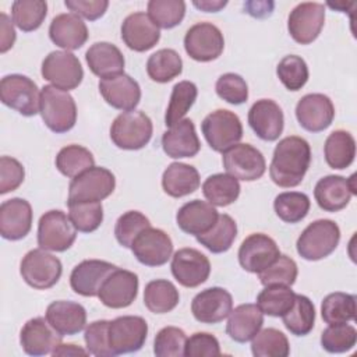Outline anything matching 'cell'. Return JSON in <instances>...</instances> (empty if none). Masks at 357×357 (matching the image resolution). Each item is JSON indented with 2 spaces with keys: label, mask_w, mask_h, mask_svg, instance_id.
<instances>
[{
  "label": "cell",
  "mask_w": 357,
  "mask_h": 357,
  "mask_svg": "<svg viewBox=\"0 0 357 357\" xmlns=\"http://www.w3.org/2000/svg\"><path fill=\"white\" fill-rule=\"evenodd\" d=\"M311 163L310 144L297 135L284 137L278 142L269 166L272 181L282 188L298 185Z\"/></svg>",
  "instance_id": "cell-1"
},
{
  "label": "cell",
  "mask_w": 357,
  "mask_h": 357,
  "mask_svg": "<svg viewBox=\"0 0 357 357\" xmlns=\"http://www.w3.org/2000/svg\"><path fill=\"white\" fill-rule=\"evenodd\" d=\"M39 113L46 127L56 134L70 131L77 121L74 98L67 91H61L53 85H45L42 88Z\"/></svg>",
  "instance_id": "cell-2"
},
{
  "label": "cell",
  "mask_w": 357,
  "mask_h": 357,
  "mask_svg": "<svg viewBox=\"0 0 357 357\" xmlns=\"http://www.w3.org/2000/svg\"><path fill=\"white\" fill-rule=\"evenodd\" d=\"M340 241V229L331 219H318L310 223L298 236L296 250L307 261H319L329 257Z\"/></svg>",
  "instance_id": "cell-3"
},
{
  "label": "cell",
  "mask_w": 357,
  "mask_h": 357,
  "mask_svg": "<svg viewBox=\"0 0 357 357\" xmlns=\"http://www.w3.org/2000/svg\"><path fill=\"white\" fill-rule=\"evenodd\" d=\"M152 132V120L141 110L123 112L110 126L112 142L126 151L142 149L151 141Z\"/></svg>",
  "instance_id": "cell-4"
},
{
  "label": "cell",
  "mask_w": 357,
  "mask_h": 357,
  "mask_svg": "<svg viewBox=\"0 0 357 357\" xmlns=\"http://www.w3.org/2000/svg\"><path fill=\"white\" fill-rule=\"evenodd\" d=\"M116 188L114 174L100 166H93L74 177L68 185V204L100 202Z\"/></svg>",
  "instance_id": "cell-5"
},
{
  "label": "cell",
  "mask_w": 357,
  "mask_h": 357,
  "mask_svg": "<svg viewBox=\"0 0 357 357\" xmlns=\"http://www.w3.org/2000/svg\"><path fill=\"white\" fill-rule=\"evenodd\" d=\"M0 99L10 109L25 117L39 113L40 93L38 85L26 75L8 74L0 81Z\"/></svg>",
  "instance_id": "cell-6"
},
{
  "label": "cell",
  "mask_w": 357,
  "mask_h": 357,
  "mask_svg": "<svg viewBox=\"0 0 357 357\" xmlns=\"http://www.w3.org/2000/svg\"><path fill=\"white\" fill-rule=\"evenodd\" d=\"M202 134L215 152H225L243 138V124L238 116L226 109L209 113L201 123Z\"/></svg>",
  "instance_id": "cell-7"
},
{
  "label": "cell",
  "mask_w": 357,
  "mask_h": 357,
  "mask_svg": "<svg viewBox=\"0 0 357 357\" xmlns=\"http://www.w3.org/2000/svg\"><path fill=\"white\" fill-rule=\"evenodd\" d=\"M20 273L26 284L38 290L53 287L63 273L61 261L46 250L35 248L28 251L21 264Z\"/></svg>",
  "instance_id": "cell-8"
},
{
  "label": "cell",
  "mask_w": 357,
  "mask_h": 357,
  "mask_svg": "<svg viewBox=\"0 0 357 357\" xmlns=\"http://www.w3.org/2000/svg\"><path fill=\"white\" fill-rule=\"evenodd\" d=\"M77 229L60 209L45 212L38 223V245L46 251H67L75 241Z\"/></svg>",
  "instance_id": "cell-9"
},
{
  "label": "cell",
  "mask_w": 357,
  "mask_h": 357,
  "mask_svg": "<svg viewBox=\"0 0 357 357\" xmlns=\"http://www.w3.org/2000/svg\"><path fill=\"white\" fill-rule=\"evenodd\" d=\"M148 336V324L138 315H123L109 321L107 337L113 356L135 353L142 349Z\"/></svg>",
  "instance_id": "cell-10"
},
{
  "label": "cell",
  "mask_w": 357,
  "mask_h": 357,
  "mask_svg": "<svg viewBox=\"0 0 357 357\" xmlns=\"http://www.w3.org/2000/svg\"><path fill=\"white\" fill-rule=\"evenodd\" d=\"M40 74L53 86L67 92L75 89L84 78L78 57L67 50L50 52L42 61Z\"/></svg>",
  "instance_id": "cell-11"
},
{
  "label": "cell",
  "mask_w": 357,
  "mask_h": 357,
  "mask_svg": "<svg viewBox=\"0 0 357 357\" xmlns=\"http://www.w3.org/2000/svg\"><path fill=\"white\" fill-rule=\"evenodd\" d=\"M184 49L195 61L208 63L216 60L225 49L223 33L212 22L194 24L185 32Z\"/></svg>",
  "instance_id": "cell-12"
},
{
  "label": "cell",
  "mask_w": 357,
  "mask_h": 357,
  "mask_svg": "<svg viewBox=\"0 0 357 357\" xmlns=\"http://www.w3.org/2000/svg\"><path fill=\"white\" fill-rule=\"evenodd\" d=\"M225 170L243 181H255L266 170V162L259 149L250 144H236L222 156Z\"/></svg>",
  "instance_id": "cell-13"
},
{
  "label": "cell",
  "mask_w": 357,
  "mask_h": 357,
  "mask_svg": "<svg viewBox=\"0 0 357 357\" xmlns=\"http://www.w3.org/2000/svg\"><path fill=\"white\" fill-rule=\"evenodd\" d=\"M325 24V6L322 3L305 1L297 4L289 14L287 29L290 36L300 45L312 43Z\"/></svg>",
  "instance_id": "cell-14"
},
{
  "label": "cell",
  "mask_w": 357,
  "mask_h": 357,
  "mask_svg": "<svg viewBox=\"0 0 357 357\" xmlns=\"http://www.w3.org/2000/svg\"><path fill=\"white\" fill-rule=\"evenodd\" d=\"M131 251L142 265L162 266L172 257L173 241L165 230L149 226L135 237Z\"/></svg>",
  "instance_id": "cell-15"
},
{
  "label": "cell",
  "mask_w": 357,
  "mask_h": 357,
  "mask_svg": "<svg viewBox=\"0 0 357 357\" xmlns=\"http://www.w3.org/2000/svg\"><path fill=\"white\" fill-rule=\"evenodd\" d=\"M172 275L184 287H197L205 283L211 273V262L195 248H180L172 257Z\"/></svg>",
  "instance_id": "cell-16"
},
{
  "label": "cell",
  "mask_w": 357,
  "mask_h": 357,
  "mask_svg": "<svg viewBox=\"0 0 357 357\" xmlns=\"http://www.w3.org/2000/svg\"><path fill=\"white\" fill-rule=\"evenodd\" d=\"M280 255L276 241L264 233L245 237L238 248V262L250 273H259Z\"/></svg>",
  "instance_id": "cell-17"
},
{
  "label": "cell",
  "mask_w": 357,
  "mask_h": 357,
  "mask_svg": "<svg viewBox=\"0 0 357 357\" xmlns=\"http://www.w3.org/2000/svg\"><path fill=\"white\" fill-rule=\"evenodd\" d=\"M356 174L349 178L329 174L318 180L314 188V197L318 206L326 212H337L346 208L353 195H356Z\"/></svg>",
  "instance_id": "cell-18"
},
{
  "label": "cell",
  "mask_w": 357,
  "mask_h": 357,
  "mask_svg": "<svg viewBox=\"0 0 357 357\" xmlns=\"http://www.w3.org/2000/svg\"><path fill=\"white\" fill-rule=\"evenodd\" d=\"M138 284V276L134 272L116 268L103 282L98 297L109 308H126L137 298Z\"/></svg>",
  "instance_id": "cell-19"
},
{
  "label": "cell",
  "mask_w": 357,
  "mask_h": 357,
  "mask_svg": "<svg viewBox=\"0 0 357 357\" xmlns=\"http://www.w3.org/2000/svg\"><path fill=\"white\" fill-rule=\"evenodd\" d=\"M233 310V297L223 287H208L191 301V312L201 324H219Z\"/></svg>",
  "instance_id": "cell-20"
},
{
  "label": "cell",
  "mask_w": 357,
  "mask_h": 357,
  "mask_svg": "<svg viewBox=\"0 0 357 357\" xmlns=\"http://www.w3.org/2000/svg\"><path fill=\"white\" fill-rule=\"evenodd\" d=\"M296 117L304 130L310 132H321L332 124L335 106L324 93H308L297 102Z\"/></svg>",
  "instance_id": "cell-21"
},
{
  "label": "cell",
  "mask_w": 357,
  "mask_h": 357,
  "mask_svg": "<svg viewBox=\"0 0 357 357\" xmlns=\"http://www.w3.org/2000/svg\"><path fill=\"white\" fill-rule=\"evenodd\" d=\"M61 335L47 322L46 317L26 321L20 332V343L28 356H46L61 343Z\"/></svg>",
  "instance_id": "cell-22"
},
{
  "label": "cell",
  "mask_w": 357,
  "mask_h": 357,
  "mask_svg": "<svg viewBox=\"0 0 357 357\" xmlns=\"http://www.w3.org/2000/svg\"><path fill=\"white\" fill-rule=\"evenodd\" d=\"M98 86L105 102L117 110L131 112L141 100L138 82L124 73L102 78Z\"/></svg>",
  "instance_id": "cell-23"
},
{
  "label": "cell",
  "mask_w": 357,
  "mask_h": 357,
  "mask_svg": "<svg viewBox=\"0 0 357 357\" xmlns=\"http://www.w3.org/2000/svg\"><path fill=\"white\" fill-rule=\"evenodd\" d=\"M248 124L262 141H276L284 127L280 106L272 99H259L248 110Z\"/></svg>",
  "instance_id": "cell-24"
},
{
  "label": "cell",
  "mask_w": 357,
  "mask_h": 357,
  "mask_svg": "<svg viewBox=\"0 0 357 357\" xmlns=\"http://www.w3.org/2000/svg\"><path fill=\"white\" fill-rule=\"evenodd\" d=\"M117 266L102 259H85L74 266L70 275V286L74 293L84 297H95L106 278Z\"/></svg>",
  "instance_id": "cell-25"
},
{
  "label": "cell",
  "mask_w": 357,
  "mask_h": 357,
  "mask_svg": "<svg viewBox=\"0 0 357 357\" xmlns=\"http://www.w3.org/2000/svg\"><path fill=\"white\" fill-rule=\"evenodd\" d=\"M32 206L24 198H11L0 205V234L6 240L24 238L32 227Z\"/></svg>",
  "instance_id": "cell-26"
},
{
  "label": "cell",
  "mask_w": 357,
  "mask_h": 357,
  "mask_svg": "<svg viewBox=\"0 0 357 357\" xmlns=\"http://www.w3.org/2000/svg\"><path fill=\"white\" fill-rule=\"evenodd\" d=\"M121 39L134 52H146L160 39V29L148 14L138 11L127 15L121 24Z\"/></svg>",
  "instance_id": "cell-27"
},
{
  "label": "cell",
  "mask_w": 357,
  "mask_h": 357,
  "mask_svg": "<svg viewBox=\"0 0 357 357\" xmlns=\"http://www.w3.org/2000/svg\"><path fill=\"white\" fill-rule=\"evenodd\" d=\"M163 152L173 159L192 158L201 149L195 126L190 119H183L162 135Z\"/></svg>",
  "instance_id": "cell-28"
},
{
  "label": "cell",
  "mask_w": 357,
  "mask_h": 357,
  "mask_svg": "<svg viewBox=\"0 0 357 357\" xmlns=\"http://www.w3.org/2000/svg\"><path fill=\"white\" fill-rule=\"evenodd\" d=\"M49 36L56 46L68 52L82 47L88 40L89 33L81 17L74 13H63L52 20Z\"/></svg>",
  "instance_id": "cell-29"
},
{
  "label": "cell",
  "mask_w": 357,
  "mask_h": 357,
  "mask_svg": "<svg viewBox=\"0 0 357 357\" xmlns=\"http://www.w3.org/2000/svg\"><path fill=\"white\" fill-rule=\"evenodd\" d=\"M218 218L216 208L201 199L185 202L176 213V222L180 230L195 237L209 231L218 222Z\"/></svg>",
  "instance_id": "cell-30"
},
{
  "label": "cell",
  "mask_w": 357,
  "mask_h": 357,
  "mask_svg": "<svg viewBox=\"0 0 357 357\" xmlns=\"http://www.w3.org/2000/svg\"><path fill=\"white\" fill-rule=\"evenodd\" d=\"M47 322L61 335L73 336L79 333L86 324V311L79 303L57 300L47 305L45 314Z\"/></svg>",
  "instance_id": "cell-31"
},
{
  "label": "cell",
  "mask_w": 357,
  "mask_h": 357,
  "mask_svg": "<svg viewBox=\"0 0 357 357\" xmlns=\"http://www.w3.org/2000/svg\"><path fill=\"white\" fill-rule=\"evenodd\" d=\"M264 325V312L257 304H240L229 314L226 333L237 343L250 342Z\"/></svg>",
  "instance_id": "cell-32"
},
{
  "label": "cell",
  "mask_w": 357,
  "mask_h": 357,
  "mask_svg": "<svg viewBox=\"0 0 357 357\" xmlns=\"http://www.w3.org/2000/svg\"><path fill=\"white\" fill-rule=\"evenodd\" d=\"M89 70L102 78L113 77L124 71V56L120 49L110 42H96L85 53Z\"/></svg>",
  "instance_id": "cell-33"
},
{
  "label": "cell",
  "mask_w": 357,
  "mask_h": 357,
  "mask_svg": "<svg viewBox=\"0 0 357 357\" xmlns=\"http://www.w3.org/2000/svg\"><path fill=\"white\" fill-rule=\"evenodd\" d=\"M199 184L201 178L198 170L187 163L173 162L162 174V188L173 198H181L192 194L198 190Z\"/></svg>",
  "instance_id": "cell-34"
},
{
  "label": "cell",
  "mask_w": 357,
  "mask_h": 357,
  "mask_svg": "<svg viewBox=\"0 0 357 357\" xmlns=\"http://www.w3.org/2000/svg\"><path fill=\"white\" fill-rule=\"evenodd\" d=\"M325 160L332 169H346L354 162L356 141L354 137L346 130L332 131L324 145Z\"/></svg>",
  "instance_id": "cell-35"
},
{
  "label": "cell",
  "mask_w": 357,
  "mask_h": 357,
  "mask_svg": "<svg viewBox=\"0 0 357 357\" xmlns=\"http://www.w3.org/2000/svg\"><path fill=\"white\" fill-rule=\"evenodd\" d=\"M240 183L229 173H216L209 176L202 184V194L213 206H227L237 201L240 195Z\"/></svg>",
  "instance_id": "cell-36"
},
{
  "label": "cell",
  "mask_w": 357,
  "mask_h": 357,
  "mask_svg": "<svg viewBox=\"0 0 357 357\" xmlns=\"http://www.w3.org/2000/svg\"><path fill=\"white\" fill-rule=\"evenodd\" d=\"M178 301V290L170 280H151L144 289V304L153 314L170 312L176 308Z\"/></svg>",
  "instance_id": "cell-37"
},
{
  "label": "cell",
  "mask_w": 357,
  "mask_h": 357,
  "mask_svg": "<svg viewBox=\"0 0 357 357\" xmlns=\"http://www.w3.org/2000/svg\"><path fill=\"white\" fill-rule=\"evenodd\" d=\"M236 237H237L236 220L230 215L222 213L219 215L218 222L209 231L197 236V241L211 252L222 254L230 250Z\"/></svg>",
  "instance_id": "cell-38"
},
{
  "label": "cell",
  "mask_w": 357,
  "mask_h": 357,
  "mask_svg": "<svg viewBox=\"0 0 357 357\" xmlns=\"http://www.w3.org/2000/svg\"><path fill=\"white\" fill-rule=\"evenodd\" d=\"M183 71V60L173 49H160L149 56L146 61L148 77L159 84H166Z\"/></svg>",
  "instance_id": "cell-39"
},
{
  "label": "cell",
  "mask_w": 357,
  "mask_h": 357,
  "mask_svg": "<svg viewBox=\"0 0 357 357\" xmlns=\"http://www.w3.org/2000/svg\"><path fill=\"white\" fill-rule=\"evenodd\" d=\"M57 170L70 178H74L84 173L85 170L95 166V158L89 149L85 146L71 144L61 148L56 156Z\"/></svg>",
  "instance_id": "cell-40"
},
{
  "label": "cell",
  "mask_w": 357,
  "mask_h": 357,
  "mask_svg": "<svg viewBox=\"0 0 357 357\" xmlns=\"http://www.w3.org/2000/svg\"><path fill=\"white\" fill-rule=\"evenodd\" d=\"M286 329L296 336L308 335L315 324V307L312 301L303 294H296L293 307L282 317Z\"/></svg>",
  "instance_id": "cell-41"
},
{
  "label": "cell",
  "mask_w": 357,
  "mask_h": 357,
  "mask_svg": "<svg viewBox=\"0 0 357 357\" xmlns=\"http://www.w3.org/2000/svg\"><path fill=\"white\" fill-rule=\"evenodd\" d=\"M321 317L325 324H344L356 318V296L335 291L328 294L321 304Z\"/></svg>",
  "instance_id": "cell-42"
},
{
  "label": "cell",
  "mask_w": 357,
  "mask_h": 357,
  "mask_svg": "<svg viewBox=\"0 0 357 357\" xmlns=\"http://www.w3.org/2000/svg\"><path fill=\"white\" fill-rule=\"evenodd\" d=\"M197 95H198V89L194 82L191 81L177 82L172 89L170 100L165 114V124L167 127H173L180 120H183L185 113L194 105Z\"/></svg>",
  "instance_id": "cell-43"
},
{
  "label": "cell",
  "mask_w": 357,
  "mask_h": 357,
  "mask_svg": "<svg viewBox=\"0 0 357 357\" xmlns=\"http://www.w3.org/2000/svg\"><path fill=\"white\" fill-rule=\"evenodd\" d=\"M310 198L304 192L287 191L276 195L273 201L275 213L284 223H298L310 212Z\"/></svg>",
  "instance_id": "cell-44"
},
{
  "label": "cell",
  "mask_w": 357,
  "mask_h": 357,
  "mask_svg": "<svg viewBox=\"0 0 357 357\" xmlns=\"http://www.w3.org/2000/svg\"><path fill=\"white\" fill-rule=\"evenodd\" d=\"M294 297L290 286H265L257 296V305L269 317H283L293 307Z\"/></svg>",
  "instance_id": "cell-45"
},
{
  "label": "cell",
  "mask_w": 357,
  "mask_h": 357,
  "mask_svg": "<svg viewBox=\"0 0 357 357\" xmlns=\"http://www.w3.org/2000/svg\"><path fill=\"white\" fill-rule=\"evenodd\" d=\"M47 14V3L43 0H17L11 6L13 22L24 32L38 29Z\"/></svg>",
  "instance_id": "cell-46"
},
{
  "label": "cell",
  "mask_w": 357,
  "mask_h": 357,
  "mask_svg": "<svg viewBox=\"0 0 357 357\" xmlns=\"http://www.w3.org/2000/svg\"><path fill=\"white\" fill-rule=\"evenodd\" d=\"M251 351L255 357H287L290 344L283 332L265 328L251 339Z\"/></svg>",
  "instance_id": "cell-47"
},
{
  "label": "cell",
  "mask_w": 357,
  "mask_h": 357,
  "mask_svg": "<svg viewBox=\"0 0 357 357\" xmlns=\"http://www.w3.org/2000/svg\"><path fill=\"white\" fill-rule=\"evenodd\" d=\"M148 15L158 28L172 29L183 21L185 3L183 0H151L148 1Z\"/></svg>",
  "instance_id": "cell-48"
},
{
  "label": "cell",
  "mask_w": 357,
  "mask_h": 357,
  "mask_svg": "<svg viewBox=\"0 0 357 357\" xmlns=\"http://www.w3.org/2000/svg\"><path fill=\"white\" fill-rule=\"evenodd\" d=\"M276 74L284 88L293 92L301 89L307 84L310 75L305 60L296 54L284 56L276 67Z\"/></svg>",
  "instance_id": "cell-49"
},
{
  "label": "cell",
  "mask_w": 357,
  "mask_h": 357,
  "mask_svg": "<svg viewBox=\"0 0 357 357\" xmlns=\"http://www.w3.org/2000/svg\"><path fill=\"white\" fill-rule=\"evenodd\" d=\"M298 275L297 264L287 255H279L268 268L258 273L264 286H293Z\"/></svg>",
  "instance_id": "cell-50"
},
{
  "label": "cell",
  "mask_w": 357,
  "mask_h": 357,
  "mask_svg": "<svg viewBox=\"0 0 357 357\" xmlns=\"http://www.w3.org/2000/svg\"><path fill=\"white\" fill-rule=\"evenodd\" d=\"M357 331L353 325L333 324L321 333V346L328 353H346L356 346Z\"/></svg>",
  "instance_id": "cell-51"
},
{
  "label": "cell",
  "mask_w": 357,
  "mask_h": 357,
  "mask_svg": "<svg viewBox=\"0 0 357 357\" xmlns=\"http://www.w3.org/2000/svg\"><path fill=\"white\" fill-rule=\"evenodd\" d=\"M68 218L78 231L92 233L103 222V206L100 202L68 204Z\"/></svg>",
  "instance_id": "cell-52"
},
{
  "label": "cell",
  "mask_w": 357,
  "mask_h": 357,
  "mask_svg": "<svg viewBox=\"0 0 357 357\" xmlns=\"http://www.w3.org/2000/svg\"><path fill=\"white\" fill-rule=\"evenodd\" d=\"M151 226L149 219L139 211H127L119 216L114 226V236L117 243L124 248H131L135 237Z\"/></svg>",
  "instance_id": "cell-53"
},
{
  "label": "cell",
  "mask_w": 357,
  "mask_h": 357,
  "mask_svg": "<svg viewBox=\"0 0 357 357\" xmlns=\"http://www.w3.org/2000/svg\"><path fill=\"white\" fill-rule=\"evenodd\" d=\"M185 332L177 326L162 328L153 340V353L158 357H183L185 349Z\"/></svg>",
  "instance_id": "cell-54"
},
{
  "label": "cell",
  "mask_w": 357,
  "mask_h": 357,
  "mask_svg": "<svg viewBox=\"0 0 357 357\" xmlns=\"http://www.w3.org/2000/svg\"><path fill=\"white\" fill-rule=\"evenodd\" d=\"M220 99L230 105H241L248 99V85L245 79L234 73L222 74L215 85Z\"/></svg>",
  "instance_id": "cell-55"
},
{
  "label": "cell",
  "mask_w": 357,
  "mask_h": 357,
  "mask_svg": "<svg viewBox=\"0 0 357 357\" xmlns=\"http://www.w3.org/2000/svg\"><path fill=\"white\" fill-rule=\"evenodd\" d=\"M107 329H109V321L106 319L93 321L85 328L84 340L89 354L96 357H113V353L109 347Z\"/></svg>",
  "instance_id": "cell-56"
},
{
  "label": "cell",
  "mask_w": 357,
  "mask_h": 357,
  "mask_svg": "<svg viewBox=\"0 0 357 357\" xmlns=\"http://www.w3.org/2000/svg\"><path fill=\"white\" fill-rule=\"evenodd\" d=\"M184 356L187 357H215L220 356L219 340L208 332H195L187 337Z\"/></svg>",
  "instance_id": "cell-57"
},
{
  "label": "cell",
  "mask_w": 357,
  "mask_h": 357,
  "mask_svg": "<svg viewBox=\"0 0 357 357\" xmlns=\"http://www.w3.org/2000/svg\"><path fill=\"white\" fill-rule=\"evenodd\" d=\"M25 177L24 166L11 156L0 158V194L17 190Z\"/></svg>",
  "instance_id": "cell-58"
},
{
  "label": "cell",
  "mask_w": 357,
  "mask_h": 357,
  "mask_svg": "<svg viewBox=\"0 0 357 357\" xmlns=\"http://www.w3.org/2000/svg\"><path fill=\"white\" fill-rule=\"evenodd\" d=\"M64 4L75 15L89 21L100 18L109 7L107 0H66Z\"/></svg>",
  "instance_id": "cell-59"
},
{
  "label": "cell",
  "mask_w": 357,
  "mask_h": 357,
  "mask_svg": "<svg viewBox=\"0 0 357 357\" xmlns=\"http://www.w3.org/2000/svg\"><path fill=\"white\" fill-rule=\"evenodd\" d=\"M0 52L6 53L8 49L13 47L17 35L10 18L4 13L0 14Z\"/></svg>",
  "instance_id": "cell-60"
},
{
  "label": "cell",
  "mask_w": 357,
  "mask_h": 357,
  "mask_svg": "<svg viewBox=\"0 0 357 357\" xmlns=\"http://www.w3.org/2000/svg\"><path fill=\"white\" fill-rule=\"evenodd\" d=\"M244 8L247 10V13L252 17L257 18H262L266 15L272 14V8H273V3H268V1H247L244 4Z\"/></svg>",
  "instance_id": "cell-61"
},
{
  "label": "cell",
  "mask_w": 357,
  "mask_h": 357,
  "mask_svg": "<svg viewBox=\"0 0 357 357\" xmlns=\"http://www.w3.org/2000/svg\"><path fill=\"white\" fill-rule=\"evenodd\" d=\"M52 354H53V356H78V354L86 356V354H89V353H88V350H85V349H82V347H79V346H77V344H74V343H68V344L60 343V344L53 350Z\"/></svg>",
  "instance_id": "cell-62"
},
{
  "label": "cell",
  "mask_w": 357,
  "mask_h": 357,
  "mask_svg": "<svg viewBox=\"0 0 357 357\" xmlns=\"http://www.w3.org/2000/svg\"><path fill=\"white\" fill-rule=\"evenodd\" d=\"M192 4L201 11L218 13L227 4V1L226 0H201V1L195 0V1H192Z\"/></svg>",
  "instance_id": "cell-63"
}]
</instances>
